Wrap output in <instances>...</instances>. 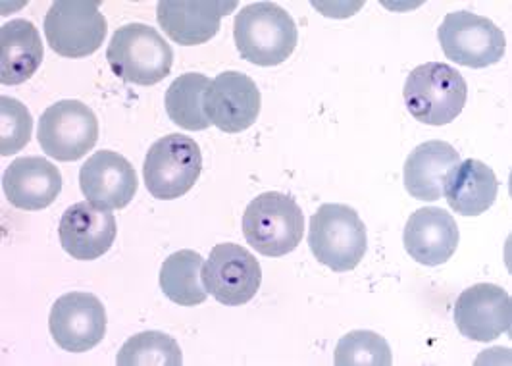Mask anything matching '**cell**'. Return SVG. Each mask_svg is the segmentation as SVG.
<instances>
[{
    "instance_id": "4",
    "label": "cell",
    "mask_w": 512,
    "mask_h": 366,
    "mask_svg": "<svg viewBox=\"0 0 512 366\" xmlns=\"http://www.w3.org/2000/svg\"><path fill=\"white\" fill-rule=\"evenodd\" d=\"M403 97L418 122L426 126H445L461 114L468 99V85L457 68L428 62L410 72Z\"/></svg>"
},
{
    "instance_id": "16",
    "label": "cell",
    "mask_w": 512,
    "mask_h": 366,
    "mask_svg": "<svg viewBox=\"0 0 512 366\" xmlns=\"http://www.w3.org/2000/svg\"><path fill=\"white\" fill-rule=\"evenodd\" d=\"M118 234L116 218L110 210L93 203H76L62 214L58 236L62 249L76 261H95L114 245Z\"/></svg>"
},
{
    "instance_id": "17",
    "label": "cell",
    "mask_w": 512,
    "mask_h": 366,
    "mask_svg": "<svg viewBox=\"0 0 512 366\" xmlns=\"http://www.w3.org/2000/svg\"><path fill=\"white\" fill-rule=\"evenodd\" d=\"M459 226L447 210L437 207L418 209L410 214L403 232V243L410 257L426 266H441L459 247Z\"/></svg>"
},
{
    "instance_id": "6",
    "label": "cell",
    "mask_w": 512,
    "mask_h": 366,
    "mask_svg": "<svg viewBox=\"0 0 512 366\" xmlns=\"http://www.w3.org/2000/svg\"><path fill=\"white\" fill-rule=\"evenodd\" d=\"M203 172V153L195 139L170 133L149 149L143 176L154 199H180L193 189Z\"/></svg>"
},
{
    "instance_id": "8",
    "label": "cell",
    "mask_w": 512,
    "mask_h": 366,
    "mask_svg": "<svg viewBox=\"0 0 512 366\" xmlns=\"http://www.w3.org/2000/svg\"><path fill=\"white\" fill-rule=\"evenodd\" d=\"M43 29L54 53L64 58H85L101 49L108 22L99 10V2L58 0L52 2Z\"/></svg>"
},
{
    "instance_id": "3",
    "label": "cell",
    "mask_w": 512,
    "mask_h": 366,
    "mask_svg": "<svg viewBox=\"0 0 512 366\" xmlns=\"http://www.w3.org/2000/svg\"><path fill=\"white\" fill-rule=\"evenodd\" d=\"M305 216L297 201L280 191H268L249 203L243 214L247 243L264 257H283L303 241Z\"/></svg>"
},
{
    "instance_id": "5",
    "label": "cell",
    "mask_w": 512,
    "mask_h": 366,
    "mask_svg": "<svg viewBox=\"0 0 512 366\" xmlns=\"http://www.w3.org/2000/svg\"><path fill=\"white\" fill-rule=\"evenodd\" d=\"M110 70L135 85H156L172 72L174 51L164 37L147 24L120 27L106 49Z\"/></svg>"
},
{
    "instance_id": "25",
    "label": "cell",
    "mask_w": 512,
    "mask_h": 366,
    "mask_svg": "<svg viewBox=\"0 0 512 366\" xmlns=\"http://www.w3.org/2000/svg\"><path fill=\"white\" fill-rule=\"evenodd\" d=\"M391 363L393 355L389 343L370 330L349 332L335 347L337 366H389Z\"/></svg>"
},
{
    "instance_id": "24",
    "label": "cell",
    "mask_w": 512,
    "mask_h": 366,
    "mask_svg": "<svg viewBox=\"0 0 512 366\" xmlns=\"http://www.w3.org/2000/svg\"><path fill=\"white\" fill-rule=\"evenodd\" d=\"M116 363L120 366H180L183 363L180 345L162 332H141L129 338Z\"/></svg>"
},
{
    "instance_id": "19",
    "label": "cell",
    "mask_w": 512,
    "mask_h": 366,
    "mask_svg": "<svg viewBox=\"0 0 512 366\" xmlns=\"http://www.w3.org/2000/svg\"><path fill=\"white\" fill-rule=\"evenodd\" d=\"M461 164L457 149L445 141H426L410 153L403 180L410 195L418 201H437L445 191L447 176Z\"/></svg>"
},
{
    "instance_id": "11",
    "label": "cell",
    "mask_w": 512,
    "mask_h": 366,
    "mask_svg": "<svg viewBox=\"0 0 512 366\" xmlns=\"http://www.w3.org/2000/svg\"><path fill=\"white\" fill-rule=\"evenodd\" d=\"M54 341L70 353L97 347L106 334V311L101 299L87 291H72L56 299L49 316Z\"/></svg>"
},
{
    "instance_id": "7",
    "label": "cell",
    "mask_w": 512,
    "mask_h": 366,
    "mask_svg": "<svg viewBox=\"0 0 512 366\" xmlns=\"http://www.w3.org/2000/svg\"><path fill=\"white\" fill-rule=\"evenodd\" d=\"M437 39L449 60L476 70L501 62L507 49L503 29L468 10L447 14Z\"/></svg>"
},
{
    "instance_id": "10",
    "label": "cell",
    "mask_w": 512,
    "mask_h": 366,
    "mask_svg": "<svg viewBox=\"0 0 512 366\" xmlns=\"http://www.w3.org/2000/svg\"><path fill=\"white\" fill-rule=\"evenodd\" d=\"M206 291L226 307L249 303L262 284V268L251 251L237 243H220L203 266Z\"/></svg>"
},
{
    "instance_id": "18",
    "label": "cell",
    "mask_w": 512,
    "mask_h": 366,
    "mask_svg": "<svg viewBox=\"0 0 512 366\" xmlns=\"http://www.w3.org/2000/svg\"><path fill=\"white\" fill-rule=\"evenodd\" d=\"M2 189L16 209L43 210L60 195L62 174L47 158H16L2 174Z\"/></svg>"
},
{
    "instance_id": "2",
    "label": "cell",
    "mask_w": 512,
    "mask_h": 366,
    "mask_svg": "<svg viewBox=\"0 0 512 366\" xmlns=\"http://www.w3.org/2000/svg\"><path fill=\"white\" fill-rule=\"evenodd\" d=\"M308 247L316 261L333 272H349L359 266L368 249L366 226L349 205L326 203L310 218Z\"/></svg>"
},
{
    "instance_id": "23",
    "label": "cell",
    "mask_w": 512,
    "mask_h": 366,
    "mask_svg": "<svg viewBox=\"0 0 512 366\" xmlns=\"http://www.w3.org/2000/svg\"><path fill=\"white\" fill-rule=\"evenodd\" d=\"M210 79L203 74H183L166 91V112L170 120L187 131H203L210 126L206 118L205 95Z\"/></svg>"
},
{
    "instance_id": "21",
    "label": "cell",
    "mask_w": 512,
    "mask_h": 366,
    "mask_svg": "<svg viewBox=\"0 0 512 366\" xmlns=\"http://www.w3.org/2000/svg\"><path fill=\"white\" fill-rule=\"evenodd\" d=\"M0 81L20 85L31 78L45 56L39 29L29 20H10L0 27Z\"/></svg>"
},
{
    "instance_id": "20",
    "label": "cell",
    "mask_w": 512,
    "mask_h": 366,
    "mask_svg": "<svg viewBox=\"0 0 512 366\" xmlns=\"http://www.w3.org/2000/svg\"><path fill=\"white\" fill-rule=\"evenodd\" d=\"M499 182L482 160L468 158L447 176L445 191L449 207L461 216H480L495 203Z\"/></svg>"
},
{
    "instance_id": "12",
    "label": "cell",
    "mask_w": 512,
    "mask_h": 366,
    "mask_svg": "<svg viewBox=\"0 0 512 366\" xmlns=\"http://www.w3.org/2000/svg\"><path fill=\"white\" fill-rule=\"evenodd\" d=\"M455 322L468 340H497L511 332V295L495 284H476L464 289L455 305Z\"/></svg>"
},
{
    "instance_id": "15",
    "label": "cell",
    "mask_w": 512,
    "mask_h": 366,
    "mask_svg": "<svg viewBox=\"0 0 512 366\" xmlns=\"http://www.w3.org/2000/svg\"><path fill=\"white\" fill-rule=\"evenodd\" d=\"M79 187L89 203L99 209L114 210L128 207L139 182L128 158L114 151H101L81 166Z\"/></svg>"
},
{
    "instance_id": "9",
    "label": "cell",
    "mask_w": 512,
    "mask_h": 366,
    "mask_svg": "<svg viewBox=\"0 0 512 366\" xmlns=\"http://www.w3.org/2000/svg\"><path fill=\"white\" fill-rule=\"evenodd\" d=\"M37 139L49 157L74 162L97 145L99 120L81 101H58L41 114Z\"/></svg>"
},
{
    "instance_id": "14",
    "label": "cell",
    "mask_w": 512,
    "mask_h": 366,
    "mask_svg": "<svg viewBox=\"0 0 512 366\" xmlns=\"http://www.w3.org/2000/svg\"><path fill=\"white\" fill-rule=\"evenodd\" d=\"M237 8V2L220 0H162L156 4V22L164 33L183 47L210 41L222 26V18Z\"/></svg>"
},
{
    "instance_id": "22",
    "label": "cell",
    "mask_w": 512,
    "mask_h": 366,
    "mask_svg": "<svg viewBox=\"0 0 512 366\" xmlns=\"http://www.w3.org/2000/svg\"><path fill=\"white\" fill-rule=\"evenodd\" d=\"M203 262L205 259L191 249L170 255L160 268V288L164 295L181 307L205 303L208 291L203 286Z\"/></svg>"
},
{
    "instance_id": "13",
    "label": "cell",
    "mask_w": 512,
    "mask_h": 366,
    "mask_svg": "<svg viewBox=\"0 0 512 366\" xmlns=\"http://www.w3.org/2000/svg\"><path fill=\"white\" fill-rule=\"evenodd\" d=\"M206 118L226 133L249 130L260 114V91L255 81L241 72H224L205 95Z\"/></svg>"
},
{
    "instance_id": "26",
    "label": "cell",
    "mask_w": 512,
    "mask_h": 366,
    "mask_svg": "<svg viewBox=\"0 0 512 366\" xmlns=\"http://www.w3.org/2000/svg\"><path fill=\"white\" fill-rule=\"evenodd\" d=\"M33 130V118L26 106L16 99L2 97L0 99V155L10 157L20 153Z\"/></svg>"
},
{
    "instance_id": "1",
    "label": "cell",
    "mask_w": 512,
    "mask_h": 366,
    "mask_svg": "<svg viewBox=\"0 0 512 366\" xmlns=\"http://www.w3.org/2000/svg\"><path fill=\"white\" fill-rule=\"evenodd\" d=\"M233 39L243 60L270 68L297 49L299 29L280 4L255 2L235 16Z\"/></svg>"
}]
</instances>
